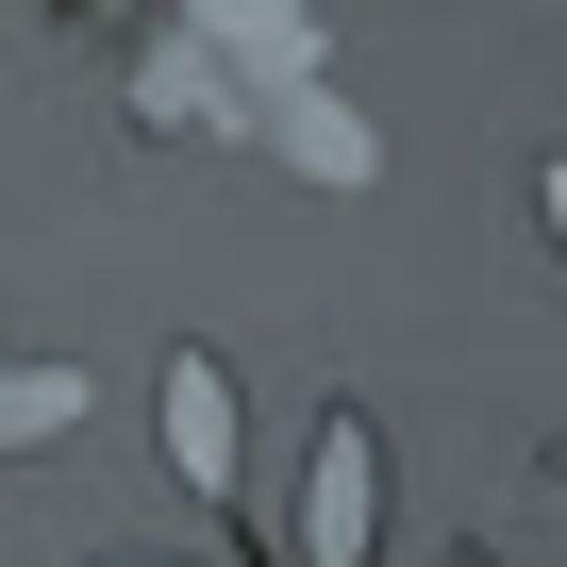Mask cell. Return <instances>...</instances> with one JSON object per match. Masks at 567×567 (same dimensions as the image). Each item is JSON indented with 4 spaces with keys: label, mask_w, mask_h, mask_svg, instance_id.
<instances>
[{
    "label": "cell",
    "mask_w": 567,
    "mask_h": 567,
    "mask_svg": "<svg viewBox=\"0 0 567 567\" xmlns=\"http://www.w3.org/2000/svg\"><path fill=\"white\" fill-rule=\"evenodd\" d=\"M368 501H384V434L318 417V484H301V517H267V550L284 567H368Z\"/></svg>",
    "instance_id": "cell-1"
},
{
    "label": "cell",
    "mask_w": 567,
    "mask_h": 567,
    "mask_svg": "<svg viewBox=\"0 0 567 567\" xmlns=\"http://www.w3.org/2000/svg\"><path fill=\"white\" fill-rule=\"evenodd\" d=\"M167 451H184L200 501L250 484V451H234V368H217V351H167Z\"/></svg>",
    "instance_id": "cell-2"
},
{
    "label": "cell",
    "mask_w": 567,
    "mask_h": 567,
    "mask_svg": "<svg viewBox=\"0 0 567 567\" xmlns=\"http://www.w3.org/2000/svg\"><path fill=\"white\" fill-rule=\"evenodd\" d=\"M117 567H151V550H117Z\"/></svg>",
    "instance_id": "cell-3"
}]
</instances>
